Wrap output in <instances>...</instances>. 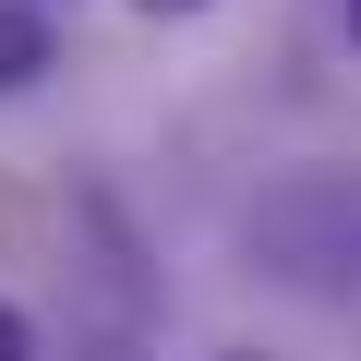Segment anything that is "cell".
<instances>
[{
	"label": "cell",
	"instance_id": "obj_1",
	"mask_svg": "<svg viewBox=\"0 0 361 361\" xmlns=\"http://www.w3.org/2000/svg\"><path fill=\"white\" fill-rule=\"evenodd\" d=\"M49 73V13L37 0H0V97H25Z\"/></svg>",
	"mask_w": 361,
	"mask_h": 361
},
{
	"label": "cell",
	"instance_id": "obj_2",
	"mask_svg": "<svg viewBox=\"0 0 361 361\" xmlns=\"http://www.w3.org/2000/svg\"><path fill=\"white\" fill-rule=\"evenodd\" d=\"M0 361H37V325H25L13 301H0Z\"/></svg>",
	"mask_w": 361,
	"mask_h": 361
},
{
	"label": "cell",
	"instance_id": "obj_3",
	"mask_svg": "<svg viewBox=\"0 0 361 361\" xmlns=\"http://www.w3.org/2000/svg\"><path fill=\"white\" fill-rule=\"evenodd\" d=\"M133 13H157V25H193V13H217V0H133Z\"/></svg>",
	"mask_w": 361,
	"mask_h": 361
},
{
	"label": "cell",
	"instance_id": "obj_4",
	"mask_svg": "<svg viewBox=\"0 0 361 361\" xmlns=\"http://www.w3.org/2000/svg\"><path fill=\"white\" fill-rule=\"evenodd\" d=\"M349 25H361V0H349Z\"/></svg>",
	"mask_w": 361,
	"mask_h": 361
}]
</instances>
